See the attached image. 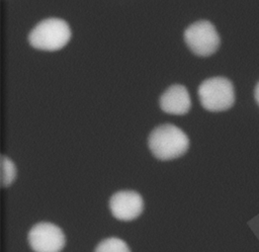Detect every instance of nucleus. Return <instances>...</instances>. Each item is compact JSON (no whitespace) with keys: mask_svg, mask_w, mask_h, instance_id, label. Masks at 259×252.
I'll return each mask as SVG.
<instances>
[{"mask_svg":"<svg viewBox=\"0 0 259 252\" xmlns=\"http://www.w3.org/2000/svg\"><path fill=\"white\" fill-rule=\"evenodd\" d=\"M148 146L154 157L167 161L181 157L189 147L187 135L172 123H163L149 135Z\"/></svg>","mask_w":259,"mask_h":252,"instance_id":"obj_1","label":"nucleus"},{"mask_svg":"<svg viewBox=\"0 0 259 252\" xmlns=\"http://www.w3.org/2000/svg\"><path fill=\"white\" fill-rule=\"evenodd\" d=\"M71 37V30L62 18L50 17L36 23L29 31L27 39L29 45L40 51L54 52L61 50Z\"/></svg>","mask_w":259,"mask_h":252,"instance_id":"obj_2","label":"nucleus"},{"mask_svg":"<svg viewBox=\"0 0 259 252\" xmlns=\"http://www.w3.org/2000/svg\"><path fill=\"white\" fill-rule=\"evenodd\" d=\"M197 92L202 107L209 111L227 110L235 102L234 86L225 77L205 79L200 83Z\"/></svg>","mask_w":259,"mask_h":252,"instance_id":"obj_3","label":"nucleus"},{"mask_svg":"<svg viewBox=\"0 0 259 252\" xmlns=\"http://www.w3.org/2000/svg\"><path fill=\"white\" fill-rule=\"evenodd\" d=\"M184 41L189 50L199 57L212 55L221 44L214 25L208 20H198L187 26L184 30Z\"/></svg>","mask_w":259,"mask_h":252,"instance_id":"obj_4","label":"nucleus"},{"mask_svg":"<svg viewBox=\"0 0 259 252\" xmlns=\"http://www.w3.org/2000/svg\"><path fill=\"white\" fill-rule=\"evenodd\" d=\"M27 240L34 252H60L66 241L63 231L49 222L33 225L27 234Z\"/></svg>","mask_w":259,"mask_h":252,"instance_id":"obj_5","label":"nucleus"},{"mask_svg":"<svg viewBox=\"0 0 259 252\" xmlns=\"http://www.w3.org/2000/svg\"><path fill=\"white\" fill-rule=\"evenodd\" d=\"M109 208L115 219L132 221L142 214L144 201L141 194L135 190H119L111 195Z\"/></svg>","mask_w":259,"mask_h":252,"instance_id":"obj_6","label":"nucleus"},{"mask_svg":"<svg viewBox=\"0 0 259 252\" xmlns=\"http://www.w3.org/2000/svg\"><path fill=\"white\" fill-rule=\"evenodd\" d=\"M159 103L164 112L176 115L187 113L191 106L189 93L186 87L181 84L169 86L160 96Z\"/></svg>","mask_w":259,"mask_h":252,"instance_id":"obj_7","label":"nucleus"},{"mask_svg":"<svg viewBox=\"0 0 259 252\" xmlns=\"http://www.w3.org/2000/svg\"><path fill=\"white\" fill-rule=\"evenodd\" d=\"M94 252H131L127 244L116 237H109L100 241Z\"/></svg>","mask_w":259,"mask_h":252,"instance_id":"obj_8","label":"nucleus"},{"mask_svg":"<svg viewBox=\"0 0 259 252\" xmlns=\"http://www.w3.org/2000/svg\"><path fill=\"white\" fill-rule=\"evenodd\" d=\"M1 184L3 187L10 185L16 175L13 162L5 155L1 156Z\"/></svg>","mask_w":259,"mask_h":252,"instance_id":"obj_9","label":"nucleus"},{"mask_svg":"<svg viewBox=\"0 0 259 252\" xmlns=\"http://www.w3.org/2000/svg\"><path fill=\"white\" fill-rule=\"evenodd\" d=\"M254 94H255V99H256L257 103L259 104V82H258V84H257L256 87H255V92H254Z\"/></svg>","mask_w":259,"mask_h":252,"instance_id":"obj_10","label":"nucleus"}]
</instances>
